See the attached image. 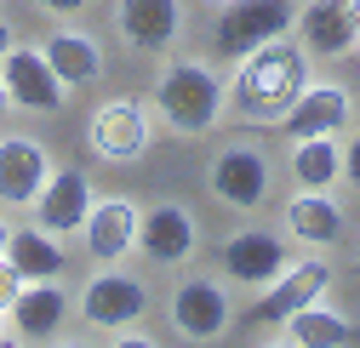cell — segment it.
I'll use <instances>...</instances> for the list:
<instances>
[{
    "label": "cell",
    "mask_w": 360,
    "mask_h": 348,
    "mask_svg": "<svg viewBox=\"0 0 360 348\" xmlns=\"http://www.w3.org/2000/svg\"><path fill=\"white\" fill-rule=\"evenodd\" d=\"M309 86V58L297 46H281V40H269V46L246 52L235 63V103L246 120L257 126H281V114L297 103V92Z\"/></svg>",
    "instance_id": "6da1fadb"
},
{
    "label": "cell",
    "mask_w": 360,
    "mask_h": 348,
    "mask_svg": "<svg viewBox=\"0 0 360 348\" xmlns=\"http://www.w3.org/2000/svg\"><path fill=\"white\" fill-rule=\"evenodd\" d=\"M223 103H229V92H223V80L206 63H172L155 80V109H160V120L177 138L212 132V126L223 120Z\"/></svg>",
    "instance_id": "7a4b0ae2"
},
{
    "label": "cell",
    "mask_w": 360,
    "mask_h": 348,
    "mask_svg": "<svg viewBox=\"0 0 360 348\" xmlns=\"http://www.w3.org/2000/svg\"><path fill=\"white\" fill-rule=\"evenodd\" d=\"M297 23V6L292 0H229V6L217 12V52L240 63L246 52L269 46V40H286V29Z\"/></svg>",
    "instance_id": "3957f363"
},
{
    "label": "cell",
    "mask_w": 360,
    "mask_h": 348,
    "mask_svg": "<svg viewBox=\"0 0 360 348\" xmlns=\"http://www.w3.org/2000/svg\"><path fill=\"white\" fill-rule=\"evenodd\" d=\"M326 280H332V269L321 263V257H303V263H286L275 280L263 286V297L246 309V326H281L286 314H297V309H309V302H321V291H326Z\"/></svg>",
    "instance_id": "277c9868"
},
{
    "label": "cell",
    "mask_w": 360,
    "mask_h": 348,
    "mask_svg": "<svg viewBox=\"0 0 360 348\" xmlns=\"http://www.w3.org/2000/svg\"><path fill=\"white\" fill-rule=\"evenodd\" d=\"M0 80H6L12 109H29V114H58L63 98H69L63 80L46 63V52H34V46H12L6 58H0Z\"/></svg>",
    "instance_id": "5b68a950"
},
{
    "label": "cell",
    "mask_w": 360,
    "mask_h": 348,
    "mask_svg": "<svg viewBox=\"0 0 360 348\" xmlns=\"http://www.w3.org/2000/svg\"><path fill=\"white\" fill-rule=\"evenodd\" d=\"M149 314V286L131 280V274H98L92 286L80 291V320L92 331H120V326H138Z\"/></svg>",
    "instance_id": "8992f818"
},
{
    "label": "cell",
    "mask_w": 360,
    "mask_h": 348,
    "mask_svg": "<svg viewBox=\"0 0 360 348\" xmlns=\"http://www.w3.org/2000/svg\"><path fill=\"white\" fill-rule=\"evenodd\" d=\"M86 211H92V178H86L80 166L52 171V178L40 183V194H34V223L46 234H58V240L86 223Z\"/></svg>",
    "instance_id": "52a82bcc"
},
{
    "label": "cell",
    "mask_w": 360,
    "mask_h": 348,
    "mask_svg": "<svg viewBox=\"0 0 360 348\" xmlns=\"http://www.w3.org/2000/svg\"><path fill=\"white\" fill-rule=\"evenodd\" d=\"M229 320H235V309H229V291H223L217 280H189V286L172 291V326H177V337L212 342V337L229 331Z\"/></svg>",
    "instance_id": "ba28073f"
},
{
    "label": "cell",
    "mask_w": 360,
    "mask_h": 348,
    "mask_svg": "<svg viewBox=\"0 0 360 348\" xmlns=\"http://www.w3.org/2000/svg\"><path fill=\"white\" fill-rule=\"evenodd\" d=\"M86 143H92L103 160H138L149 149V114H143V103H131V98L103 103L92 120H86Z\"/></svg>",
    "instance_id": "9c48e42d"
},
{
    "label": "cell",
    "mask_w": 360,
    "mask_h": 348,
    "mask_svg": "<svg viewBox=\"0 0 360 348\" xmlns=\"http://www.w3.org/2000/svg\"><path fill=\"white\" fill-rule=\"evenodd\" d=\"M12 337L18 342H58L63 320H69V297L58 280H23V291L12 297Z\"/></svg>",
    "instance_id": "30bf717a"
},
{
    "label": "cell",
    "mask_w": 360,
    "mask_h": 348,
    "mask_svg": "<svg viewBox=\"0 0 360 348\" xmlns=\"http://www.w3.org/2000/svg\"><path fill=\"white\" fill-rule=\"evenodd\" d=\"M212 194L235 211H257L269 200V160L257 149H223L212 160Z\"/></svg>",
    "instance_id": "8fae6325"
},
{
    "label": "cell",
    "mask_w": 360,
    "mask_h": 348,
    "mask_svg": "<svg viewBox=\"0 0 360 348\" xmlns=\"http://www.w3.org/2000/svg\"><path fill=\"white\" fill-rule=\"evenodd\" d=\"M349 114H354V103H349V92L343 86H321V80H309L303 92H297V103L281 114V132L286 138H321V132H343L349 126Z\"/></svg>",
    "instance_id": "7c38bea8"
},
{
    "label": "cell",
    "mask_w": 360,
    "mask_h": 348,
    "mask_svg": "<svg viewBox=\"0 0 360 348\" xmlns=\"http://www.w3.org/2000/svg\"><path fill=\"white\" fill-rule=\"evenodd\" d=\"M200 246V223L184 211V206H155L143 223H138V251L149 257V263H189Z\"/></svg>",
    "instance_id": "4fadbf2b"
},
{
    "label": "cell",
    "mask_w": 360,
    "mask_h": 348,
    "mask_svg": "<svg viewBox=\"0 0 360 348\" xmlns=\"http://www.w3.org/2000/svg\"><path fill=\"white\" fill-rule=\"evenodd\" d=\"M138 223H143V211L131 206V200H92V211H86V251L98 257V263H120V257L138 246Z\"/></svg>",
    "instance_id": "5bb4252c"
},
{
    "label": "cell",
    "mask_w": 360,
    "mask_h": 348,
    "mask_svg": "<svg viewBox=\"0 0 360 348\" xmlns=\"http://www.w3.org/2000/svg\"><path fill=\"white\" fill-rule=\"evenodd\" d=\"M120 40L126 46H138V52H166L177 29H184V12H177V0H120Z\"/></svg>",
    "instance_id": "9a60e30c"
},
{
    "label": "cell",
    "mask_w": 360,
    "mask_h": 348,
    "mask_svg": "<svg viewBox=\"0 0 360 348\" xmlns=\"http://www.w3.org/2000/svg\"><path fill=\"white\" fill-rule=\"evenodd\" d=\"M46 178H52V160L34 138H6L0 143V200L6 206H34Z\"/></svg>",
    "instance_id": "2e32d148"
},
{
    "label": "cell",
    "mask_w": 360,
    "mask_h": 348,
    "mask_svg": "<svg viewBox=\"0 0 360 348\" xmlns=\"http://www.w3.org/2000/svg\"><path fill=\"white\" fill-rule=\"evenodd\" d=\"M286 269V246L275 234H235L229 246H223V274H229L235 286H269Z\"/></svg>",
    "instance_id": "e0dca14e"
},
{
    "label": "cell",
    "mask_w": 360,
    "mask_h": 348,
    "mask_svg": "<svg viewBox=\"0 0 360 348\" xmlns=\"http://www.w3.org/2000/svg\"><path fill=\"white\" fill-rule=\"evenodd\" d=\"M297 29H303V46L309 52H326V58H343V52L360 46V29H354L349 0H314L309 12H297Z\"/></svg>",
    "instance_id": "ac0fdd59"
},
{
    "label": "cell",
    "mask_w": 360,
    "mask_h": 348,
    "mask_svg": "<svg viewBox=\"0 0 360 348\" xmlns=\"http://www.w3.org/2000/svg\"><path fill=\"white\" fill-rule=\"evenodd\" d=\"M40 52H46V63H52V74L63 86H98L103 80V46L92 34H80V29H58Z\"/></svg>",
    "instance_id": "d6986e66"
},
{
    "label": "cell",
    "mask_w": 360,
    "mask_h": 348,
    "mask_svg": "<svg viewBox=\"0 0 360 348\" xmlns=\"http://www.w3.org/2000/svg\"><path fill=\"white\" fill-rule=\"evenodd\" d=\"M286 234H297L303 246H338V234H343V211L332 206L326 189H303V194L286 206Z\"/></svg>",
    "instance_id": "ffe728a7"
},
{
    "label": "cell",
    "mask_w": 360,
    "mask_h": 348,
    "mask_svg": "<svg viewBox=\"0 0 360 348\" xmlns=\"http://www.w3.org/2000/svg\"><path fill=\"white\" fill-rule=\"evenodd\" d=\"M6 263L23 274V280H58L63 274V240L58 234H46V229H18L12 240H6Z\"/></svg>",
    "instance_id": "44dd1931"
},
{
    "label": "cell",
    "mask_w": 360,
    "mask_h": 348,
    "mask_svg": "<svg viewBox=\"0 0 360 348\" xmlns=\"http://www.w3.org/2000/svg\"><path fill=\"white\" fill-rule=\"evenodd\" d=\"M281 326H286L281 337L297 342V348H349V342H360V331H354L338 309H314V302L297 309V314H286Z\"/></svg>",
    "instance_id": "7402d4cb"
},
{
    "label": "cell",
    "mask_w": 360,
    "mask_h": 348,
    "mask_svg": "<svg viewBox=\"0 0 360 348\" xmlns=\"http://www.w3.org/2000/svg\"><path fill=\"white\" fill-rule=\"evenodd\" d=\"M292 178H297L303 189H326V183L343 178V149L332 143V132L297 138V149H292Z\"/></svg>",
    "instance_id": "603a6c76"
},
{
    "label": "cell",
    "mask_w": 360,
    "mask_h": 348,
    "mask_svg": "<svg viewBox=\"0 0 360 348\" xmlns=\"http://www.w3.org/2000/svg\"><path fill=\"white\" fill-rule=\"evenodd\" d=\"M18 291H23V274L6 263V257H0V314L12 309V297H18Z\"/></svg>",
    "instance_id": "cb8c5ba5"
},
{
    "label": "cell",
    "mask_w": 360,
    "mask_h": 348,
    "mask_svg": "<svg viewBox=\"0 0 360 348\" xmlns=\"http://www.w3.org/2000/svg\"><path fill=\"white\" fill-rule=\"evenodd\" d=\"M343 178L360 189V138H349V149H343Z\"/></svg>",
    "instance_id": "d4e9b609"
},
{
    "label": "cell",
    "mask_w": 360,
    "mask_h": 348,
    "mask_svg": "<svg viewBox=\"0 0 360 348\" xmlns=\"http://www.w3.org/2000/svg\"><path fill=\"white\" fill-rule=\"evenodd\" d=\"M34 6H40V12H58V18H75L86 0H34Z\"/></svg>",
    "instance_id": "484cf974"
},
{
    "label": "cell",
    "mask_w": 360,
    "mask_h": 348,
    "mask_svg": "<svg viewBox=\"0 0 360 348\" xmlns=\"http://www.w3.org/2000/svg\"><path fill=\"white\" fill-rule=\"evenodd\" d=\"M12 46H18V40H12V23H6V18H0V58H6Z\"/></svg>",
    "instance_id": "4316f807"
},
{
    "label": "cell",
    "mask_w": 360,
    "mask_h": 348,
    "mask_svg": "<svg viewBox=\"0 0 360 348\" xmlns=\"http://www.w3.org/2000/svg\"><path fill=\"white\" fill-rule=\"evenodd\" d=\"M12 109V98H6V80H0V114H6Z\"/></svg>",
    "instance_id": "83f0119b"
},
{
    "label": "cell",
    "mask_w": 360,
    "mask_h": 348,
    "mask_svg": "<svg viewBox=\"0 0 360 348\" xmlns=\"http://www.w3.org/2000/svg\"><path fill=\"white\" fill-rule=\"evenodd\" d=\"M6 240H12V229H6V223H0V257H6Z\"/></svg>",
    "instance_id": "f1b7e54d"
},
{
    "label": "cell",
    "mask_w": 360,
    "mask_h": 348,
    "mask_svg": "<svg viewBox=\"0 0 360 348\" xmlns=\"http://www.w3.org/2000/svg\"><path fill=\"white\" fill-rule=\"evenodd\" d=\"M0 337H6V320H0Z\"/></svg>",
    "instance_id": "f546056e"
}]
</instances>
